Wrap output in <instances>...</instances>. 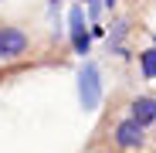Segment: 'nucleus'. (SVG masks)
I'll list each match as a JSON object with an SVG mask.
<instances>
[{"label": "nucleus", "mask_w": 156, "mask_h": 153, "mask_svg": "<svg viewBox=\"0 0 156 153\" xmlns=\"http://www.w3.org/2000/svg\"><path fill=\"white\" fill-rule=\"evenodd\" d=\"M78 99H82V109L95 112L98 102H102V75L95 61H85L82 71H78Z\"/></svg>", "instance_id": "nucleus-1"}, {"label": "nucleus", "mask_w": 156, "mask_h": 153, "mask_svg": "<svg viewBox=\"0 0 156 153\" xmlns=\"http://www.w3.org/2000/svg\"><path fill=\"white\" fill-rule=\"evenodd\" d=\"M27 34L20 27H0V61H14L27 51Z\"/></svg>", "instance_id": "nucleus-2"}, {"label": "nucleus", "mask_w": 156, "mask_h": 153, "mask_svg": "<svg viewBox=\"0 0 156 153\" xmlns=\"http://www.w3.org/2000/svg\"><path fill=\"white\" fill-rule=\"evenodd\" d=\"M68 34H71V41H75V51H78V55H88L92 34L85 31V10H82V7H71V10H68Z\"/></svg>", "instance_id": "nucleus-3"}, {"label": "nucleus", "mask_w": 156, "mask_h": 153, "mask_svg": "<svg viewBox=\"0 0 156 153\" xmlns=\"http://www.w3.org/2000/svg\"><path fill=\"white\" fill-rule=\"evenodd\" d=\"M143 133H146V126H139L136 119H122L115 126V143L122 150H133V146H143Z\"/></svg>", "instance_id": "nucleus-4"}, {"label": "nucleus", "mask_w": 156, "mask_h": 153, "mask_svg": "<svg viewBox=\"0 0 156 153\" xmlns=\"http://www.w3.org/2000/svg\"><path fill=\"white\" fill-rule=\"evenodd\" d=\"M133 119L139 122V126H149L153 119H156V99H149V95H143V99H136L133 106Z\"/></svg>", "instance_id": "nucleus-5"}, {"label": "nucleus", "mask_w": 156, "mask_h": 153, "mask_svg": "<svg viewBox=\"0 0 156 153\" xmlns=\"http://www.w3.org/2000/svg\"><path fill=\"white\" fill-rule=\"evenodd\" d=\"M139 65H143V78H156V48H146L143 51Z\"/></svg>", "instance_id": "nucleus-6"}, {"label": "nucleus", "mask_w": 156, "mask_h": 153, "mask_svg": "<svg viewBox=\"0 0 156 153\" xmlns=\"http://www.w3.org/2000/svg\"><path fill=\"white\" fill-rule=\"evenodd\" d=\"M105 7H115V0H105Z\"/></svg>", "instance_id": "nucleus-7"}, {"label": "nucleus", "mask_w": 156, "mask_h": 153, "mask_svg": "<svg viewBox=\"0 0 156 153\" xmlns=\"http://www.w3.org/2000/svg\"><path fill=\"white\" fill-rule=\"evenodd\" d=\"M51 4H55V7H58V0H51Z\"/></svg>", "instance_id": "nucleus-8"}, {"label": "nucleus", "mask_w": 156, "mask_h": 153, "mask_svg": "<svg viewBox=\"0 0 156 153\" xmlns=\"http://www.w3.org/2000/svg\"><path fill=\"white\" fill-rule=\"evenodd\" d=\"M85 4H88V0H85Z\"/></svg>", "instance_id": "nucleus-9"}]
</instances>
